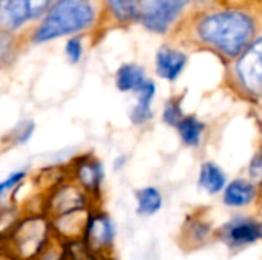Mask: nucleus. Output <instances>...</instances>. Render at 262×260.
I'll return each instance as SVG.
<instances>
[{
    "instance_id": "nucleus-1",
    "label": "nucleus",
    "mask_w": 262,
    "mask_h": 260,
    "mask_svg": "<svg viewBox=\"0 0 262 260\" xmlns=\"http://www.w3.org/2000/svg\"><path fill=\"white\" fill-rule=\"evenodd\" d=\"M198 35L204 43L233 58L243 55L252 44L255 23L239 11H223L204 17L198 25Z\"/></svg>"
},
{
    "instance_id": "nucleus-2",
    "label": "nucleus",
    "mask_w": 262,
    "mask_h": 260,
    "mask_svg": "<svg viewBox=\"0 0 262 260\" xmlns=\"http://www.w3.org/2000/svg\"><path fill=\"white\" fill-rule=\"evenodd\" d=\"M51 219L41 211L26 213L5 234H2L3 257L9 260H34L52 241Z\"/></svg>"
},
{
    "instance_id": "nucleus-3",
    "label": "nucleus",
    "mask_w": 262,
    "mask_h": 260,
    "mask_svg": "<svg viewBox=\"0 0 262 260\" xmlns=\"http://www.w3.org/2000/svg\"><path fill=\"white\" fill-rule=\"evenodd\" d=\"M94 21V9L89 0H58L35 31L34 41L45 43L57 37L88 28Z\"/></svg>"
},
{
    "instance_id": "nucleus-4",
    "label": "nucleus",
    "mask_w": 262,
    "mask_h": 260,
    "mask_svg": "<svg viewBox=\"0 0 262 260\" xmlns=\"http://www.w3.org/2000/svg\"><path fill=\"white\" fill-rule=\"evenodd\" d=\"M91 208H98V202L69 176L54 185L43 198V213L49 219Z\"/></svg>"
},
{
    "instance_id": "nucleus-5",
    "label": "nucleus",
    "mask_w": 262,
    "mask_h": 260,
    "mask_svg": "<svg viewBox=\"0 0 262 260\" xmlns=\"http://www.w3.org/2000/svg\"><path fill=\"white\" fill-rule=\"evenodd\" d=\"M235 78L244 97L262 103V38L253 41L239 55L235 66Z\"/></svg>"
},
{
    "instance_id": "nucleus-6",
    "label": "nucleus",
    "mask_w": 262,
    "mask_h": 260,
    "mask_svg": "<svg viewBox=\"0 0 262 260\" xmlns=\"http://www.w3.org/2000/svg\"><path fill=\"white\" fill-rule=\"evenodd\" d=\"M221 244L233 251L244 250L262 241V221L255 216L236 215L216 228L215 234Z\"/></svg>"
},
{
    "instance_id": "nucleus-7",
    "label": "nucleus",
    "mask_w": 262,
    "mask_h": 260,
    "mask_svg": "<svg viewBox=\"0 0 262 260\" xmlns=\"http://www.w3.org/2000/svg\"><path fill=\"white\" fill-rule=\"evenodd\" d=\"M115 225L107 213L100 208H95L91 213L83 242L98 259L112 257L114 244H115Z\"/></svg>"
},
{
    "instance_id": "nucleus-8",
    "label": "nucleus",
    "mask_w": 262,
    "mask_h": 260,
    "mask_svg": "<svg viewBox=\"0 0 262 260\" xmlns=\"http://www.w3.org/2000/svg\"><path fill=\"white\" fill-rule=\"evenodd\" d=\"M187 3L189 0H141L138 18L149 31L163 34Z\"/></svg>"
},
{
    "instance_id": "nucleus-9",
    "label": "nucleus",
    "mask_w": 262,
    "mask_h": 260,
    "mask_svg": "<svg viewBox=\"0 0 262 260\" xmlns=\"http://www.w3.org/2000/svg\"><path fill=\"white\" fill-rule=\"evenodd\" d=\"M69 178L77 182L97 202L101 198L104 182V167L101 161L92 155H83L74 159L68 167Z\"/></svg>"
},
{
    "instance_id": "nucleus-10",
    "label": "nucleus",
    "mask_w": 262,
    "mask_h": 260,
    "mask_svg": "<svg viewBox=\"0 0 262 260\" xmlns=\"http://www.w3.org/2000/svg\"><path fill=\"white\" fill-rule=\"evenodd\" d=\"M94 210L95 208L81 210V211H75V213H69V215H63V216L51 219L54 236L64 244L81 241L84 236L91 213Z\"/></svg>"
},
{
    "instance_id": "nucleus-11",
    "label": "nucleus",
    "mask_w": 262,
    "mask_h": 260,
    "mask_svg": "<svg viewBox=\"0 0 262 260\" xmlns=\"http://www.w3.org/2000/svg\"><path fill=\"white\" fill-rule=\"evenodd\" d=\"M215 234L216 230L212 227L210 221L195 213L181 227L180 245L184 250H196L204 247L212 238H216Z\"/></svg>"
},
{
    "instance_id": "nucleus-12",
    "label": "nucleus",
    "mask_w": 262,
    "mask_h": 260,
    "mask_svg": "<svg viewBox=\"0 0 262 260\" xmlns=\"http://www.w3.org/2000/svg\"><path fill=\"white\" fill-rule=\"evenodd\" d=\"M259 195L261 188L253 181L249 178H236L223 192V202L230 208H244L259 201Z\"/></svg>"
},
{
    "instance_id": "nucleus-13",
    "label": "nucleus",
    "mask_w": 262,
    "mask_h": 260,
    "mask_svg": "<svg viewBox=\"0 0 262 260\" xmlns=\"http://www.w3.org/2000/svg\"><path fill=\"white\" fill-rule=\"evenodd\" d=\"M186 64H187V55L181 51L172 48H161L157 52L155 57L157 74L158 77L167 81H175L184 70Z\"/></svg>"
},
{
    "instance_id": "nucleus-14",
    "label": "nucleus",
    "mask_w": 262,
    "mask_h": 260,
    "mask_svg": "<svg viewBox=\"0 0 262 260\" xmlns=\"http://www.w3.org/2000/svg\"><path fill=\"white\" fill-rule=\"evenodd\" d=\"M157 93V86L155 83L147 78L144 84L138 89L137 92V104L130 110V123L134 126H146L147 123L152 121L154 118V110H152V103Z\"/></svg>"
},
{
    "instance_id": "nucleus-15",
    "label": "nucleus",
    "mask_w": 262,
    "mask_h": 260,
    "mask_svg": "<svg viewBox=\"0 0 262 260\" xmlns=\"http://www.w3.org/2000/svg\"><path fill=\"white\" fill-rule=\"evenodd\" d=\"M31 11L26 0H2L0 2V20L3 28L14 31L23 23L31 20Z\"/></svg>"
},
{
    "instance_id": "nucleus-16",
    "label": "nucleus",
    "mask_w": 262,
    "mask_h": 260,
    "mask_svg": "<svg viewBox=\"0 0 262 260\" xmlns=\"http://www.w3.org/2000/svg\"><path fill=\"white\" fill-rule=\"evenodd\" d=\"M198 185L207 195H218V193L224 192L227 187V178H226L224 170L213 161L203 162V166L200 169Z\"/></svg>"
},
{
    "instance_id": "nucleus-17",
    "label": "nucleus",
    "mask_w": 262,
    "mask_h": 260,
    "mask_svg": "<svg viewBox=\"0 0 262 260\" xmlns=\"http://www.w3.org/2000/svg\"><path fill=\"white\" fill-rule=\"evenodd\" d=\"M146 74L144 69L138 64L127 63L123 64L115 77V84L120 92H138V89L144 84L146 81Z\"/></svg>"
},
{
    "instance_id": "nucleus-18",
    "label": "nucleus",
    "mask_w": 262,
    "mask_h": 260,
    "mask_svg": "<svg viewBox=\"0 0 262 260\" xmlns=\"http://www.w3.org/2000/svg\"><path fill=\"white\" fill-rule=\"evenodd\" d=\"M206 129H207V126L204 121H201L195 115H186L183 118V121L180 123V126L177 127V132L184 146L196 149L201 146L203 135H204Z\"/></svg>"
},
{
    "instance_id": "nucleus-19",
    "label": "nucleus",
    "mask_w": 262,
    "mask_h": 260,
    "mask_svg": "<svg viewBox=\"0 0 262 260\" xmlns=\"http://www.w3.org/2000/svg\"><path fill=\"white\" fill-rule=\"evenodd\" d=\"M137 211L141 216H154L163 208V195L158 188L147 185L135 192Z\"/></svg>"
},
{
    "instance_id": "nucleus-20",
    "label": "nucleus",
    "mask_w": 262,
    "mask_h": 260,
    "mask_svg": "<svg viewBox=\"0 0 262 260\" xmlns=\"http://www.w3.org/2000/svg\"><path fill=\"white\" fill-rule=\"evenodd\" d=\"M141 0H107L109 8L118 20H130L138 17Z\"/></svg>"
},
{
    "instance_id": "nucleus-21",
    "label": "nucleus",
    "mask_w": 262,
    "mask_h": 260,
    "mask_svg": "<svg viewBox=\"0 0 262 260\" xmlns=\"http://www.w3.org/2000/svg\"><path fill=\"white\" fill-rule=\"evenodd\" d=\"M34 130H35V124H34V121L32 120H21L20 123H17V126L5 136V139L3 141H6V139H9L11 141V144H14V146H21V144H26L29 139H31V136H32V133H34Z\"/></svg>"
},
{
    "instance_id": "nucleus-22",
    "label": "nucleus",
    "mask_w": 262,
    "mask_h": 260,
    "mask_svg": "<svg viewBox=\"0 0 262 260\" xmlns=\"http://www.w3.org/2000/svg\"><path fill=\"white\" fill-rule=\"evenodd\" d=\"M186 115L183 113L181 98H170L163 109V123L169 127H178Z\"/></svg>"
},
{
    "instance_id": "nucleus-23",
    "label": "nucleus",
    "mask_w": 262,
    "mask_h": 260,
    "mask_svg": "<svg viewBox=\"0 0 262 260\" xmlns=\"http://www.w3.org/2000/svg\"><path fill=\"white\" fill-rule=\"evenodd\" d=\"M34 260H68L66 244L54 236L52 241L46 245V248Z\"/></svg>"
},
{
    "instance_id": "nucleus-24",
    "label": "nucleus",
    "mask_w": 262,
    "mask_h": 260,
    "mask_svg": "<svg viewBox=\"0 0 262 260\" xmlns=\"http://www.w3.org/2000/svg\"><path fill=\"white\" fill-rule=\"evenodd\" d=\"M66 254L68 260H100L81 241H74L66 244Z\"/></svg>"
},
{
    "instance_id": "nucleus-25",
    "label": "nucleus",
    "mask_w": 262,
    "mask_h": 260,
    "mask_svg": "<svg viewBox=\"0 0 262 260\" xmlns=\"http://www.w3.org/2000/svg\"><path fill=\"white\" fill-rule=\"evenodd\" d=\"M28 178V172L26 170H18V172H14L11 173L6 179L2 181L0 184V196H2V201L6 199V195L11 192V190H15L21 185V182Z\"/></svg>"
},
{
    "instance_id": "nucleus-26",
    "label": "nucleus",
    "mask_w": 262,
    "mask_h": 260,
    "mask_svg": "<svg viewBox=\"0 0 262 260\" xmlns=\"http://www.w3.org/2000/svg\"><path fill=\"white\" fill-rule=\"evenodd\" d=\"M247 173H249V179L253 181L259 188L262 187V149H259L253 158L250 159V164H249V169H247Z\"/></svg>"
},
{
    "instance_id": "nucleus-27",
    "label": "nucleus",
    "mask_w": 262,
    "mask_h": 260,
    "mask_svg": "<svg viewBox=\"0 0 262 260\" xmlns=\"http://www.w3.org/2000/svg\"><path fill=\"white\" fill-rule=\"evenodd\" d=\"M66 57L69 58L71 63H78L81 55H83V44H81V40L74 37L71 38L68 43H66Z\"/></svg>"
},
{
    "instance_id": "nucleus-28",
    "label": "nucleus",
    "mask_w": 262,
    "mask_h": 260,
    "mask_svg": "<svg viewBox=\"0 0 262 260\" xmlns=\"http://www.w3.org/2000/svg\"><path fill=\"white\" fill-rule=\"evenodd\" d=\"M26 2H28L32 18L40 17L49 8V3H51V0H26Z\"/></svg>"
},
{
    "instance_id": "nucleus-29",
    "label": "nucleus",
    "mask_w": 262,
    "mask_h": 260,
    "mask_svg": "<svg viewBox=\"0 0 262 260\" xmlns=\"http://www.w3.org/2000/svg\"><path fill=\"white\" fill-rule=\"evenodd\" d=\"M124 164H126V155H120V156H117L115 158V161H114V170H121L123 167H124Z\"/></svg>"
},
{
    "instance_id": "nucleus-30",
    "label": "nucleus",
    "mask_w": 262,
    "mask_h": 260,
    "mask_svg": "<svg viewBox=\"0 0 262 260\" xmlns=\"http://www.w3.org/2000/svg\"><path fill=\"white\" fill-rule=\"evenodd\" d=\"M259 121H261V126H262V103H261V112H259Z\"/></svg>"
},
{
    "instance_id": "nucleus-31",
    "label": "nucleus",
    "mask_w": 262,
    "mask_h": 260,
    "mask_svg": "<svg viewBox=\"0 0 262 260\" xmlns=\"http://www.w3.org/2000/svg\"><path fill=\"white\" fill-rule=\"evenodd\" d=\"M100 260H114V257H109V259H100Z\"/></svg>"
},
{
    "instance_id": "nucleus-32",
    "label": "nucleus",
    "mask_w": 262,
    "mask_h": 260,
    "mask_svg": "<svg viewBox=\"0 0 262 260\" xmlns=\"http://www.w3.org/2000/svg\"><path fill=\"white\" fill-rule=\"evenodd\" d=\"M261 188H262V187H261Z\"/></svg>"
}]
</instances>
